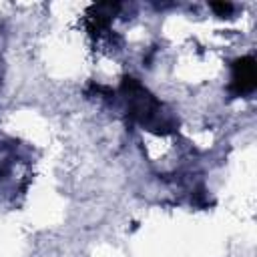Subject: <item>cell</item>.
Here are the masks:
<instances>
[{
	"label": "cell",
	"instance_id": "obj_1",
	"mask_svg": "<svg viewBox=\"0 0 257 257\" xmlns=\"http://www.w3.org/2000/svg\"><path fill=\"white\" fill-rule=\"evenodd\" d=\"M233 84L237 86L239 92H247V90H251L255 86V66H253L251 58H243V60L237 62Z\"/></svg>",
	"mask_w": 257,
	"mask_h": 257
}]
</instances>
